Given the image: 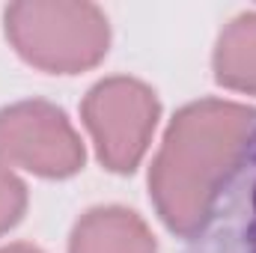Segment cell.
<instances>
[{"mask_svg": "<svg viewBox=\"0 0 256 253\" xmlns=\"http://www.w3.org/2000/svg\"><path fill=\"white\" fill-rule=\"evenodd\" d=\"M72 253H155V242L134 212L96 208L74 226Z\"/></svg>", "mask_w": 256, "mask_h": 253, "instance_id": "6", "label": "cell"}, {"mask_svg": "<svg viewBox=\"0 0 256 253\" xmlns=\"http://www.w3.org/2000/svg\"><path fill=\"white\" fill-rule=\"evenodd\" d=\"M84 120L96 140L98 158L116 173H131L146 152L158 120V102L140 80L110 78L86 96Z\"/></svg>", "mask_w": 256, "mask_h": 253, "instance_id": "4", "label": "cell"}, {"mask_svg": "<svg viewBox=\"0 0 256 253\" xmlns=\"http://www.w3.org/2000/svg\"><path fill=\"white\" fill-rule=\"evenodd\" d=\"M6 33L27 63L45 72H80L108 51V21L90 3H12Z\"/></svg>", "mask_w": 256, "mask_h": 253, "instance_id": "2", "label": "cell"}, {"mask_svg": "<svg viewBox=\"0 0 256 253\" xmlns=\"http://www.w3.org/2000/svg\"><path fill=\"white\" fill-rule=\"evenodd\" d=\"M214 72L224 86L256 92V12L236 18L214 51Z\"/></svg>", "mask_w": 256, "mask_h": 253, "instance_id": "7", "label": "cell"}, {"mask_svg": "<svg viewBox=\"0 0 256 253\" xmlns=\"http://www.w3.org/2000/svg\"><path fill=\"white\" fill-rule=\"evenodd\" d=\"M0 253H39L36 248H27V244H15V248H3Z\"/></svg>", "mask_w": 256, "mask_h": 253, "instance_id": "9", "label": "cell"}, {"mask_svg": "<svg viewBox=\"0 0 256 253\" xmlns=\"http://www.w3.org/2000/svg\"><path fill=\"white\" fill-rule=\"evenodd\" d=\"M24 206H27V194L24 185L0 167V232H6L12 224H18V218L24 214Z\"/></svg>", "mask_w": 256, "mask_h": 253, "instance_id": "8", "label": "cell"}, {"mask_svg": "<svg viewBox=\"0 0 256 253\" xmlns=\"http://www.w3.org/2000/svg\"><path fill=\"white\" fill-rule=\"evenodd\" d=\"M250 120L254 110L212 98L176 114L149 176L155 206L173 232L191 236L196 230Z\"/></svg>", "mask_w": 256, "mask_h": 253, "instance_id": "1", "label": "cell"}, {"mask_svg": "<svg viewBox=\"0 0 256 253\" xmlns=\"http://www.w3.org/2000/svg\"><path fill=\"white\" fill-rule=\"evenodd\" d=\"M0 158L39 176H72L84 164V146L63 110L21 102L0 110Z\"/></svg>", "mask_w": 256, "mask_h": 253, "instance_id": "5", "label": "cell"}, {"mask_svg": "<svg viewBox=\"0 0 256 253\" xmlns=\"http://www.w3.org/2000/svg\"><path fill=\"white\" fill-rule=\"evenodd\" d=\"M185 253H256V110Z\"/></svg>", "mask_w": 256, "mask_h": 253, "instance_id": "3", "label": "cell"}]
</instances>
